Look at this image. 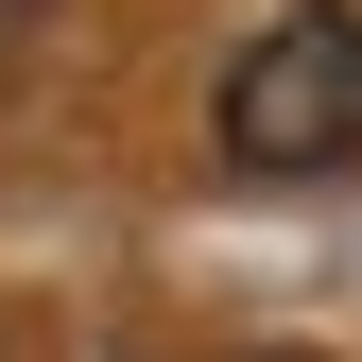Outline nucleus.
Returning <instances> with one entry per match:
<instances>
[{"label":"nucleus","instance_id":"1","mask_svg":"<svg viewBox=\"0 0 362 362\" xmlns=\"http://www.w3.org/2000/svg\"><path fill=\"white\" fill-rule=\"evenodd\" d=\"M224 156L242 173H345L362 156V18L345 0H293L276 35H242V69H224Z\"/></svg>","mask_w":362,"mask_h":362}]
</instances>
